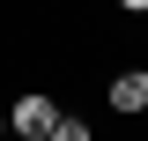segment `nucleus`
Instances as JSON below:
<instances>
[{
    "instance_id": "nucleus-4",
    "label": "nucleus",
    "mask_w": 148,
    "mask_h": 141,
    "mask_svg": "<svg viewBox=\"0 0 148 141\" xmlns=\"http://www.w3.org/2000/svg\"><path fill=\"white\" fill-rule=\"evenodd\" d=\"M119 8H126V15H148V0H119Z\"/></svg>"
},
{
    "instance_id": "nucleus-1",
    "label": "nucleus",
    "mask_w": 148,
    "mask_h": 141,
    "mask_svg": "<svg viewBox=\"0 0 148 141\" xmlns=\"http://www.w3.org/2000/svg\"><path fill=\"white\" fill-rule=\"evenodd\" d=\"M52 119H59L52 97H15V104H8V134H15V141H45Z\"/></svg>"
},
{
    "instance_id": "nucleus-5",
    "label": "nucleus",
    "mask_w": 148,
    "mask_h": 141,
    "mask_svg": "<svg viewBox=\"0 0 148 141\" xmlns=\"http://www.w3.org/2000/svg\"><path fill=\"white\" fill-rule=\"evenodd\" d=\"M0 134H8V111H0Z\"/></svg>"
},
{
    "instance_id": "nucleus-2",
    "label": "nucleus",
    "mask_w": 148,
    "mask_h": 141,
    "mask_svg": "<svg viewBox=\"0 0 148 141\" xmlns=\"http://www.w3.org/2000/svg\"><path fill=\"white\" fill-rule=\"evenodd\" d=\"M111 111H126V119L148 111V67H126L119 82H111Z\"/></svg>"
},
{
    "instance_id": "nucleus-3",
    "label": "nucleus",
    "mask_w": 148,
    "mask_h": 141,
    "mask_svg": "<svg viewBox=\"0 0 148 141\" xmlns=\"http://www.w3.org/2000/svg\"><path fill=\"white\" fill-rule=\"evenodd\" d=\"M45 141H89V119H74V111H59V119H52V134H45Z\"/></svg>"
}]
</instances>
